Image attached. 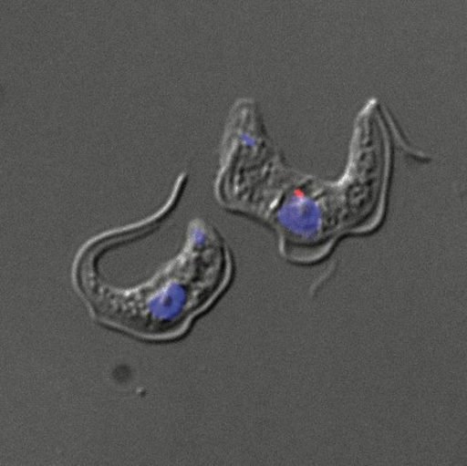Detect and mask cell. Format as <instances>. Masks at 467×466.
I'll list each match as a JSON object with an SVG mask.
<instances>
[{"label":"cell","mask_w":467,"mask_h":466,"mask_svg":"<svg viewBox=\"0 0 467 466\" xmlns=\"http://www.w3.org/2000/svg\"><path fill=\"white\" fill-rule=\"evenodd\" d=\"M230 269L223 239L205 221L194 220L182 251L157 277L130 289L103 287L94 309L108 326L134 337H181L223 291Z\"/></svg>","instance_id":"7a4b0ae2"},{"label":"cell","mask_w":467,"mask_h":466,"mask_svg":"<svg viewBox=\"0 0 467 466\" xmlns=\"http://www.w3.org/2000/svg\"><path fill=\"white\" fill-rule=\"evenodd\" d=\"M362 148L355 132L341 178L320 180L290 169L262 117L239 121L222 139L215 197L226 211L274 230L289 260L311 264L329 254L339 238L361 229L367 212Z\"/></svg>","instance_id":"6da1fadb"}]
</instances>
